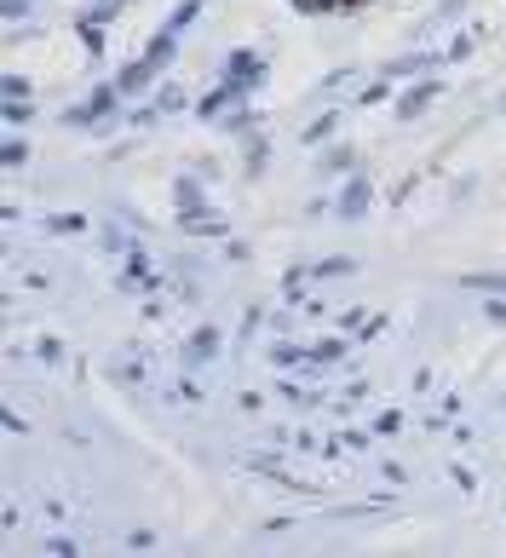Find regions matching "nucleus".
I'll return each instance as SVG.
<instances>
[{"label": "nucleus", "mask_w": 506, "mask_h": 558, "mask_svg": "<svg viewBox=\"0 0 506 558\" xmlns=\"http://www.w3.org/2000/svg\"><path fill=\"white\" fill-rule=\"evenodd\" d=\"M305 12H363V6H374V0H299Z\"/></svg>", "instance_id": "nucleus-1"}]
</instances>
